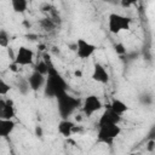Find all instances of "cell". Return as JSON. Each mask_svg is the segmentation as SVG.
Wrapping results in <instances>:
<instances>
[{
    "mask_svg": "<svg viewBox=\"0 0 155 155\" xmlns=\"http://www.w3.org/2000/svg\"><path fill=\"white\" fill-rule=\"evenodd\" d=\"M138 101H139V103H140L142 105H144V107H150V105H153V103H154V97H153V94H151L150 92L144 91V92H142V93L138 96Z\"/></svg>",
    "mask_w": 155,
    "mask_h": 155,
    "instance_id": "obj_17",
    "label": "cell"
},
{
    "mask_svg": "<svg viewBox=\"0 0 155 155\" xmlns=\"http://www.w3.org/2000/svg\"><path fill=\"white\" fill-rule=\"evenodd\" d=\"M76 124L69 119H61V121L58 122L57 126V131L58 133L64 137V138H69L70 136L74 134V128H75Z\"/></svg>",
    "mask_w": 155,
    "mask_h": 155,
    "instance_id": "obj_12",
    "label": "cell"
},
{
    "mask_svg": "<svg viewBox=\"0 0 155 155\" xmlns=\"http://www.w3.org/2000/svg\"><path fill=\"white\" fill-rule=\"evenodd\" d=\"M10 34L5 30V29H1L0 30V46L2 48H8V45H10Z\"/></svg>",
    "mask_w": 155,
    "mask_h": 155,
    "instance_id": "obj_19",
    "label": "cell"
},
{
    "mask_svg": "<svg viewBox=\"0 0 155 155\" xmlns=\"http://www.w3.org/2000/svg\"><path fill=\"white\" fill-rule=\"evenodd\" d=\"M19 67L31 65L34 62V51L27 46H19L15 53V59L12 61Z\"/></svg>",
    "mask_w": 155,
    "mask_h": 155,
    "instance_id": "obj_7",
    "label": "cell"
},
{
    "mask_svg": "<svg viewBox=\"0 0 155 155\" xmlns=\"http://www.w3.org/2000/svg\"><path fill=\"white\" fill-rule=\"evenodd\" d=\"M11 7L16 13H24L28 8V1L27 0H12Z\"/></svg>",
    "mask_w": 155,
    "mask_h": 155,
    "instance_id": "obj_15",
    "label": "cell"
},
{
    "mask_svg": "<svg viewBox=\"0 0 155 155\" xmlns=\"http://www.w3.org/2000/svg\"><path fill=\"white\" fill-rule=\"evenodd\" d=\"M145 149H147V151H149V153L155 151V140H147Z\"/></svg>",
    "mask_w": 155,
    "mask_h": 155,
    "instance_id": "obj_23",
    "label": "cell"
},
{
    "mask_svg": "<svg viewBox=\"0 0 155 155\" xmlns=\"http://www.w3.org/2000/svg\"><path fill=\"white\" fill-rule=\"evenodd\" d=\"M147 140H155V124L151 125V127L149 128L147 133Z\"/></svg>",
    "mask_w": 155,
    "mask_h": 155,
    "instance_id": "obj_22",
    "label": "cell"
},
{
    "mask_svg": "<svg viewBox=\"0 0 155 155\" xmlns=\"http://www.w3.org/2000/svg\"><path fill=\"white\" fill-rule=\"evenodd\" d=\"M114 48H115V52H116V54H119L120 57H122V56H126V53H127L126 46H125L122 42H116V44L114 45Z\"/></svg>",
    "mask_w": 155,
    "mask_h": 155,
    "instance_id": "obj_21",
    "label": "cell"
},
{
    "mask_svg": "<svg viewBox=\"0 0 155 155\" xmlns=\"http://www.w3.org/2000/svg\"><path fill=\"white\" fill-rule=\"evenodd\" d=\"M50 70L46 76V82L44 87V94L47 98H57L64 92H68V82L61 75V73L54 68L50 61Z\"/></svg>",
    "mask_w": 155,
    "mask_h": 155,
    "instance_id": "obj_1",
    "label": "cell"
},
{
    "mask_svg": "<svg viewBox=\"0 0 155 155\" xmlns=\"http://www.w3.org/2000/svg\"><path fill=\"white\" fill-rule=\"evenodd\" d=\"M39 25L41 27V29H44L46 31H51L56 28V22L50 17H45L39 21Z\"/></svg>",
    "mask_w": 155,
    "mask_h": 155,
    "instance_id": "obj_18",
    "label": "cell"
},
{
    "mask_svg": "<svg viewBox=\"0 0 155 155\" xmlns=\"http://www.w3.org/2000/svg\"><path fill=\"white\" fill-rule=\"evenodd\" d=\"M8 68H10V70H11V71H13V73H18V71H19V69H21V68H19V65H17L15 62H12V63L8 65Z\"/></svg>",
    "mask_w": 155,
    "mask_h": 155,
    "instance_id": "obj_24",
    "label": "cell"
},
{
    "mask_svg": "<svg viewBox=\"0 0 155 155\" xmlns=\"http://www.w3.org/2000/svg\"><path fill=\"white\" fill-rule=\"evenodd\" d=\"M16 115V107L12 99L4 97L0 99V119L5 120H12V117Z\"/></svg>",
    "mask_w": 155,
    "mask_h": 155,
    "instance_id": "obj_10",
    "label": "cell"
},
{
    "mask_svg": "<svg viewBox=\"0 0 155 155\" xmlns=\"http://www.w3.org/2000/svg\"><path fill=\"white\" fill-rule=\"evenodd\" d=\"M109 107L115 111V113H117L119 115H124L126 111H128V105H127V103L126 102H124L122 99H120V98H113L111 99V102L109 103Z\"/></svg>",
    "mask_w": 155,
    "mask_h": 155,
    "instance_id": "obj_14",
    "label": "cell"
},
{
    "mask_svg": "<svg viewBox=\"0 0 155 155\" xmlns=\"http://www.w3.org/2000/svg\"><path fill=\"white\" fill-rule=\"evenodd\" d=\"M11 85L10 84H7L4 79H1L0 80V96L1 97H6L7 96V93L11 91Z\"/></svg>",
    "mask_w": 155,
    "mask_h": 155,
    "instance_id": "obj_20",
    "label": "cell"
},
{
    "mask_svg": "<svg viewBox=\"0 0 155 155\" xmlns=\"http://www.w3.org/2000/svg\"><path fill=\"white\" fill-rule=\"evenodd\" d=\"M91 79L94 81V82H98V84H108L109 82V73L107 70V68L99 63V62H96L93 64V68H92V73H91Z\"/></svg>",
    "mask_w": 155,
    "mask_h": 155,
    "instance_id": "obj_8",
    "label": "cell"
},
{
    "mask_svg": "<svg viewBox=\"0 0 155 155\" xmlns=\"http://www.w3.org/2000/svg\"><path fill=\"white\" fill-rule=\"evenodd\" d=\"M102 109H103V103L97 94H88L84 98L81 110L87 117L92 116L94 113H97Z\"/></svg>",
    "mask_w": 155,
    "mask_h": 155,
    "instance_id": "obj_5",
    "label": "cell"
},
{
    "mask_svg": "<svg viewBox=\"0 0 155 155\" xmlns=\"http://www.w3.org/2000/svg\"><path fill=\"white\" fill-rule=\"evenodd\" d=\"M97 46L84 38H79L75 42V52L80 59H88L96 52Z\"/></svg>",
    "mask_w": 155,
    "mask_h": 155,
    "instance_id": "obj_6",
    "label": "cell"
},
{
    "mask_svg": "<svg viewBox=\"0 0 155 155\" xmlns=\"http://www.w3.org/2000/svg\"><path fill=\"white\" fill-rule=\"evenodd\" d=\"M16 128V122L13 120L0 119V137L7 138Z\"/></svg>",
    "mask_w": 155,
    "mask_h": 155,
    "instance_id": "obj_13",
    "label": "cell"
},
{
    "mask_svg": "<svg viewBox=\"0 0 155 155\" xmlns=\"http://www.w3.org/2000/svg\"><path fill=\"white\" fill-rule=\"evenodd\" d=\"M131 23L132 19L130 17L117 12H111L108 16V30L114 35H117L124 30H128L131 28Z\"/></svg>",
    "mask_w": 155,
    "mask_h": 155,
    "instance_id": "obj_4",
    "label": "cell"
},
{
    "mask_svg": "<svg viewBox=\"0 0 155 155\" xmlns=\"http://www.w3.org/2000/svg\"><path fill=\"white\" fill-rule=\"evenodd\" d=\"M28 82H29V86H30V90L34 91V92H38L39 90L44 88L45 87V82H46V76L40 74L39 71L36 70H33L31 74L27 78Z\"/></svg>",
    "mask_w": 155,
    "mask_h": 155,
    "instance_id": "obj_11",
    "label": "cell"
},
{
    "mask_svg": "<svg viewBox=\"0 0 155 155\" xmlns=\"http://www.w3.org/2000/svg\"><path fill=\"white\" fill-rule=\"evenodd\" d=\"M121 127L119 125H99L97 130L96 142L98 144H104L111 147L117 137L121 134Z\"/></svg>",
    "mask_w": 155,
    "mask_h": 155,
    "instance_id": "obj_3",
    "label": "cell"
},
{
    "mask_svg": "<svg viewBox=\"0 0 155 155\" xmlns=\"http://www.w3.org/2000/svg\"><path fill=\"white\" fill-rule=\"evenodd\" d=\"M56 103L61 119H68L82 105V101L80 98L74 97L68 92H64L61 96H58L56 98Z\"/></svg>",
    "mask_w": 155,
    "mask_h": 155,
    "instance_id": "obj_2",
    "label": "cell"
},
{
    "mask_svg": "<svg viewBox=\"0 0 155 155\" xmlns=\"http://www.w3.org/2000/svg\"><path fill=\"white\" fill-rule=\"evenodd\" d=\"M121 122V115L115 113L109 105L103 110L102 115L98 119V126L99 125H120Z\"/></svg>",
    "mask_w": 155,
    "mask_h": 155,
    "instance_id": "obj_9",
    "label": "cell"
},
{
    "mask_svg": "<svg viewBox=\"0 0 155 155\" xmlns=\"http://www.w3.org/2000/svg\"><path fill=\"white\" fill-rule=\"evenodd\" d=\"M17 88H18V92L23 96H27L29 93V91H31L27 78H22V76H19L17 80Z\"/></svg>",
    "mask_w": 155,
    "mask_h": 155,
    "instance_id": "obj_16",
    "label": "cell"
}]
</instances>
